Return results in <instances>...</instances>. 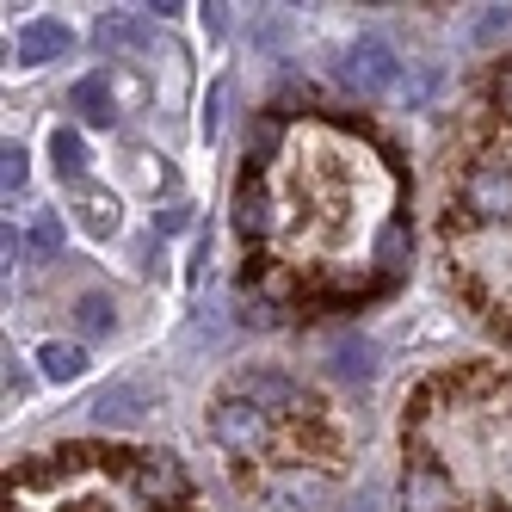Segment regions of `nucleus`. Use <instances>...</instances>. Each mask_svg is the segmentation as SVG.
<instances>
[{"label":"nucleus","instance_id":"nucleus-22","mask_svg":"<svg viewBox=\"0 0 512 512\" xmlns=\"http://www.w3.org/2000/svg\"><path fill=\"white\" fill-rule=\"evenodd\" d=\"M204 31H210V38H223V31H229V7H204Z\"/></svg>","mask_w":512,"mask_h":512},{"label":"nucleus","instance_id":"nucleus-14","mask_svg":"<svg viewBox=\"0 0 512 512\" xmlns=\"http://www.w3.org/2000/svg\"><path fill=\"white\" fill-rule=\"evenodd\" d=\"M136 44H149V25L136 13H105L99 19V50H136Z\"/></svg>","mask_w":512,"mask_h":512},{"label":"nucleus","instance_id":"nucleus-11","mask_svg":"<svg viewBox=\"0 0 512 512\" xmlns=\"http://www.w3.org/2000/svg\"><path fill=\"white\" fill-rule=\"evenodd\" d=\"M38 371L50 383H75V377H87V352L75 340H44L38 346Z\"/></svg>","mask_w":512,"mask_h":512},{"label":"nucleus","instance_id":"nucleus-13","mask_svg":"<svg viewBox=\"0 0 512 512\" xmlns=\"http://www.w3.org/2000/svg\"><path fill=\"white\" fill-rule=\"evenodd\" d=\"M75 210H81V229H87V235H99V241L118 235V198H112V192H93V186H87Z\"/></svg>","mask_w":512,"mask_h":512},{"label":"nucleus","instance_id":"nucleus-21","mask_svg":"<svg viewBox=\"0 0 512 512\" xmlns=\"http://www.w3.org/2000/svg\"><path fill=\"white\" fill-rule=\"evenodd\" d=\"M494 105H500V112H512V68H500V75H494Z\"/></svg>","mask_w":512,"mask_h":512},{"label":"nucleus","instance_id":"nucleus-18","mask_svg":"<svg viewBox=\"0 0 512 512\" xmlns=\"http://www.w3.org/2000/svg\"><path fill=\"white\" fill-rule=\"evenodd\" d=\"M25 179H31V161H25L19 142H7V149H0V186H7V198L25 192Z\"/></svg>","mask_w":512,"mask_h":512},{"label":"nucleus","instance_id":"nucleus-10","mask_svg":"<svg viewBox=\"0 0 512 512\" xmlns=\"http://www.w3.org/2000/svg\"><path fill=\"white\" fill-rule=\"evenodd\" d=\"M327 371L340 383H371L377 377V346L358 340V334H334L327 340Z\"/></svg>","mask_w":512,"mask_h":512},{"label":"nucleus","instance_id":"nucleus-5","mask_svg":"<svg viewBox=\"0 0 512 512\" xmlns=\"http://www.w3.org/2000/svg\"><path fill=\"white\" fill-rule=\"evenodd\" d=\"M401 512H457V482L438 457H414L401 475Z\"/></svg>","mask_w":512,"mask_h":512},{"label":"nucleus","instance_id":"nucleus-16","mask_svg":"<svg viewBox=\"0 0 512 512\" xmlns=\"http://www.w3.org/2000/svg\"><path fill=\"white\" fill-rule=\"evenodd\" d=\"M75 321H81V334H112V327H118V309L105 303V297H81V303H75Z\"/></svg>","mask_w":512,"mask_h":512},{"label":"nucleus","instance_id":"nucleus-20","mask_svg":"<svg viewBox=\"0 0 512 512\" xmlns=\"http://www.w3.org/2000/svg\"><path fill=\"white\" fill-rule=\"evenodd\" d=\"M186 223H192V210H186V204H173V210H161V216H155V229H161V235H179Z\"/></svg>","mask_w":512,"mask_h":512},{"label":"nucleus","instance_id":"nucleus-7","mask_svg":"<svg viewBox=\"0 0 512 512\" xmlns=\"http://www.w3.org/2000/svg\"><path fill=\"white\" fill-rule=\"evenodd\" d=\"M68 112H81V124H93V130H112L118 124V75L112 68L81 75L75 87H68Z\"/></svg>","mask_w":512,"mask_h":512},{"label":"nucleus","instance_id":"nucleus-19","mask_svg":"<svg viewBox=\"0 0 512 512\" xmlns=\"http://www.w3.org/2000/svg\"><path fill=\"white\" fill-rule=\"evenodd\" d=\"M223 93H229V81H216V93H210V112H204V136H216V130H223Z\"/></svg>","mask_w":512,"mask_h":512},{"label":"nucleus","instance_id":"nucleus-8","mask_svg":"<svg viewBox=\"0 0 512 512\" xmlns=\"http://www.w3.org/2000/svg\"><path fill=\"white\" fill-rule=\"evenodd\" d=\"M68 50H75V31H68L62 19H31V25H19V38H13V56H19V68L62 62Z\"/></svg>","mask_w":512,"mask_h":512},{"label":"nucleus","instance_id":"nucleus-2","mask_svg":"<svg viewBox=\"0 0 512 512\" xmlns=\"http://www.w3.org/2000/svg\"><path fill=\"white\" fill-rule=\"evenodd\" d=\"M340 81H346L352 93H364V99H377V93L401 87V56H395L383 38H358V44H346V56H340Z\"/></svg>","mask_w":512,"mask_h":512},{"label":"nucleus","instance_id":"nucleus-3","mask_svg":"<svg viewBox=\"0 0 512 512\" xmlns=\"http://www.w3.org/2000/svg\"><path fill=\"white\" fill-rule=\"evenodd\" d=\"M130 494L142 506H173V500L192 494V482H186V469H179L173 451H136L130 457Z\"/></svg>","mask_w":512,"mask_h":512},{"label":"nucleus","instance_id":"nucleus-6","mask_svg":"<svg viewBox=\"0 0 512 512\" xmlns=\"http://www.w3.org/2000/svg\"><path fill=\"white\" fill-rule=\"evenodd\" d=\"M155 401H161V395H155L149 383H136V377H124V383H112V389H99L87 414H93V426H136L142 414L155 408Z\"/></svg>","mask_w":512,"mask_h":512},{"label":"nucleus","instance_id":"nucleus-1","mask_svg":"<svg viewBox=\"0 0 512 512\" xmlns=\"http://www.w3.org/2000/svg\"><path fill=\"white\" fill-rule=\"evenodd\" d=\"M210 438H216L229 457H266V451H272V420H266L260 401H247V395L235 389V395H223V401L210 408Z\"/></svg>","mask_w":512,"mask_h":512},{"label":"nucleus","instance_id":"nucleus-23","mask_svg":"<svg viewBox=\"0 0 512 512\" xmlns=\"http://www.w3.org/2000/svg\"><path fill=\"white\" fill-rule=\"evenodd\" d=\"M500 25H512V13H500V7H488V19H482V25H475V38H494V31H500Z\"/></svg>","mask_w":512,"mask_h":512},{"label":"nucleus","instance_id":"nucleus-9","mask_svg":"<svg viewBox=\"0 0 512 512\" xmlns=\"http://www.w3.org/2000/svg\"><path fill=\"white\" fill-rule=\"evenodd\" d=\"M87 136L75 130V124H56L50 130V167H56V179L62 186H75V192H87Z\"/></svg>","mask_w":512,"mask_h":512},{"label":"nucleus","instance_id":"nucleus-15","mask_svg":"<svg viewBox=\"0 0 512 512\" xmlns=\"http://www.w3.org/2000/svg\"><path fill=\"white\" fill-rule=\"evenodd\" d=\"M235 229H241L247 241H260V235H266V198L253 192V186H241V198H235Z\"/></svg>","mask_w":512,"mask_h":512},{"label":"nucleus","instance_id":"nucleus-4","mask_svg":"<svg viewBox=\"0 0 512 512\" xmlns=\"http://www.w3.org/2000/svg\"><path fill=\"white\" fill-rule=\"evenodd\" d=\"M463 210L475 216V223H512V167H469L463 179Z\"/></svg>","mask_w":512,"mask_h":512},{"label":"nucleus","instance_id":"nucleus-24","mask_svg":"<svg viewBox=\"0 0 512 512\" xmlns=\"http://www.w3.org/2000/svg\"><path fill=\"white\" fill-rule=\"evenodd\" d=\"M340 512H377V500H371V494H358V500H340Z\"/></svg>","mask_w":512,"mask_h":512},{"label":"nucleus","instance_id":"nucleus-17","mask_svg":"<svg viewBox=\"0 0 512 512\" xmlns=\"http://www.w3.org/2000/svg\"><path fill=\"white\" fill-rule=\"evenodd\" d=\"M25 247L38 253V260H50V253H62V223H56V210H38V223H31Z\"/></svg>","mask_w":512,"mask_h":512},{"label":"nucleus","instance_id":"nucleus-12","mask_svg":"<svg viewBox=\"0 0 512 512\" xmlns=\"http://www.w3.org/2000/svg\"><path fill=\"white\" fill-rule=\"evenodd\" d=\"M241 395L260 401V408H303V389L278 377V371H260V377H241Z\"/></svg>","mask_w":512,"mask_h":512}]
</instances>
